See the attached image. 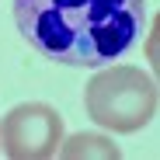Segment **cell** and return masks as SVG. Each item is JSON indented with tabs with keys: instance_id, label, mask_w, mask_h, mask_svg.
<instances>
[{
	"instance_id": "1",
	"label": "cell",
	"mask_w": 160,
	"mask_h": 160,
	"mask_svg": "<svg viewBox=\"0 0 160 160\" xmlns=\"http://www.w3.org/2000/svg\"><path fill=\"white\" fill-rule=\"evenodd\" d=\"M14 24L42 59L98 70L139 42L146 0H14Z\"/></svg>"
},
{
	"instance_id": "2",
	"label": "cell",
	"mask_w": 160,
	"mask_h": 160,
	"mask_svg": "<svg viewBox=\"0 0 160 160\" xmlns=\"http://www.w3.org/2000/svg\"><path fill=\"white\" fill-rule=\"evenodd\" d=\"M84 108L91 115V122H98L101 129L129 136L139 132L143 125H150V118L160 108V87L157 80L139 70V66H104L101 73H94L84 87Z\"/></svg>"
},
{
	"instance_id": "3",
	"label": "cell",
	"mask_w": 160,
	"mask_h": 160,
	"mask_svg": "<svg viewBox=\"0 0 160 160\" xmlns=\"http://www.w3.org/2000/svg\"><path fill=\"white\" fill-rule=\"evenodd\" d=\"M63 143V115L45 101H24L0 122V146L11 160H49Z\"/></svg>"
},
{
	"instance_id": "4",
	"label": "cell",
	"mask_w": 160,
	"mask_h": 160,
	"mask_svg": "<svg viewBox=\"0 0 160 160\" xmlns=\"http://www.w3.org/2000/svg\"><path fill=\"white\" fill-rule=\"evenodd\" d=\"M59 157L63 160H87V157L118 160L122 150H118V143H112V136H101V132H77V136L59 143Z\"/></svg>"
},
{
	"instance_id": "5",
	"label": "cell",
	"mask_w": 160,
	"mask_h": 160,
	"mask_svg": "<svg viewBox=\"0 0 160 160\" xmlns=\"http://www.w3.org/2000/svg\"><path fill=\"white\" fill-rule=\"evenodd\" d=\"M143 52L150 59V70H153V80L160 87V14L150 21V32H146V42H143Z\"/></svg>"
}]
</instances>
